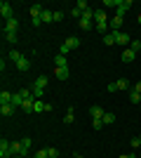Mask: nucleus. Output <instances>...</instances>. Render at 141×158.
I'll return each instance as SVG.
<instances>
[{
	"instance_id": "nucleus-21",
	"label": "nucleus",
	"mask_w": 141,
	"mask_h": 158,
	"mask_svg": "<svg viewBox=\"0 0 141 158\" xmlns=\"http://www.w3.org/2000/svg\"><path fill=\"white\" fill-rule=\"evenodd\" d=\"M24 102H26V99L21 97V92H14V97H12V104L14 106H24Z\"/></svg>"
},
{
	"instance_id": "nucleus-45",
	"label": "nucleus",
	"mask_w": 141,
	"mask_h": 158,
	"mask_svg": "<svg viewBox=\"0 0 141 158\" xmlns=\"http://www.w3.org/2000/svg\"><path fill=\"white\" fill-rule=\"evenodd\" d=\"M17 158H24V156H17Z\"/></svg>"
},
{
	"instance_id": "nucleus-42",
	"label": "nucleus",
	"mask_w": 141,
	"mask_h": 158,
	"mask_svg": "<svg viewBox=\"0 0 141 158\" xmlns=\"http://www.w3.org/2000/svg\"><path fill=\"white\" fill-rule=\"evenodd\" d=\"M118 158H136L134 153H125V156H118Z\"/></svg>"
},
{
	"instance_id": "nucleus-23",
	"label": "nucleus",
	"mask_w": 141,
	"mask_h": 158,
	"mask_svg": "<svg viewBox=\"0 0 141 158\" xmlns=\"http://www.w3.org/2000/svg\"><path fill=\"white\" fill-rule=\"evenodd\" d=\"M7 59H10V61H19V59H21L19 50H10V54H7Z\"/></svg>"
},
{
	"instance_id": "nucleus-44",
	"label": "nucleus",
	"mask_w": 141,
	"mask_h": 158,
	"mask_svg": "<svg viewBox=\"0 0 141 158\" xmlns=\"http://www.w3.org/2000/svg\"><path fill=\"white\" fill-rule=\"evenodd\" d=\"M139 24H141V14H139Z\"/></svg>"
},
{
	"instance_id": "nucleus-11",
	"label": "nucleus",
	"mask_w": 141,
	"mask_h": 158,
	"mask_svg": "<svg viewBox=\"0 0 141 158\" xmlns=\"http://www.w3.org/2000/svg\"><path fill=\"white\" fill-rule=\"evenodd\" d=\"M45 87H47V78H45V76H40V78L33 83V90H40V92H45Z\"/></svg>"
},
{
	"instance_id": "nucleus-46",
	"label": "nucleus",
	"mask_w": 141,
	"mask_h": 158,
	"mask_svg": "<svg viewBox=\"0 0 141 158\" xmlns=\"http://www.w3.org/2000/svg\"><path fill=\"white\" fill-rule=\"evenodd\" d=\"M139 139H141V135H139Z\"/></svg>"
},
{
	"instance_id": "nucleus-15",
	"label": "nucleus",
	"mask_w": 141,
	"mask_h": 158,
	"mask_svg": "<svg viewBox=\"0 0 141 158\" xmlns=\"http://www.w3.org/2000/svg\"><path fill=\"white\" fill-rule=\"evenodd\" d=\"M12 97H14V92L2 90V92H0V104H12Z\"/></svg>"
},
{
	"instance_id": "nucleus-26",
	"label": "nucleus",
	"mask_w": 141,
	"mask_h": 158,
	"mask_svg": "<svg viewBox=\"0 0 141 158\" xmlns=\"http://www.w3.org/2000/svg\"><path fill=\"white\" fill-rule=\"evenodd\" d=\"M118 90H129V80L127 78H120V80H118Z\"/></svg>"
},
{
	"instance_id": "nucleus-43",
	"label": "nucleus",
	"mask_w": 141,
	"mask_h": 158,
	"mask_svg": "<svg viewBox=\"0 0 141 158\" xmlns=\"http://www.w3.org/2000/svg\"><path fill=\"white\" fill-rule=\"evenodd\" d=\"M73 158H85V156H80V153H75V156H73Z\"/></svg>"
},
{
	"instance_id": "nucleus-18",
	"label": "nucleus",
	"mask_w": 141,
	"mask_h": 158,
	"mask_svg": "<svg viewBox=\"0 0 141 158\" xmlns=\"http://www.w3.org/2000/svg\"><path fill=\"white\" fill-rule=\"evenodd\" d=\"M28 12H31V17H33V19H35V17H40V14H42V5H38V2H35V5L28 7Z\"/></svg>"
},
{
	"instance_id": "nucleus-34",
	"label": "nucleus",
	"mask_w": 141,
	"mask_h": 158,
	"mask_svg": "<svg viewBox=\"0 0 141 158\" xmlns=\"http://www.w3.org/2000/svg\"><path fill=\"white\" fill-rule=\"evenodd\" d=\"M132 149H141V139H139V137L132 139Z\"/></svg>"
},
{
	"instance_id": "nucleus-31",
	"label": "nucleus",
	"mask_w": 141,
	"mask_h": 158,
	"mask_svg": "<svg viewBox=\"0 0 141 158\" xmlns=\"http://www.w3.org/2000/svg\"><path fill=\"white\" fill-rule=\"evenodd\" d=\"M5 40L14 45V43H17V33H5Z\"/></svg>"
},
{
	"instance_id": "nucleus-14",
	"label": "nucleus",
	"mask_w": 141,
	"mask_h": 158,
	"mask_svg": "<svg viewBox=\"0 0 141 158\" xmlns=\"http://www.w3.org/2000/svg\"><path fill=\"white\" fill-rule=\"evenodd\" d=\"M108 26H113V31H118V28L122 26V14H115L113 19L108 21Z\"/></svg>"
},
{
	"instance_id": "nucleus-9",
	"label": "nucleus",
	"mask_w": 141,
	"mask_h": 158,
	"mask_svg": "<svg viewBox=\"0 0 141 158\" xmlns=\"http://www.w3.org/2000/svg\"><path fill=\"white\" fill-rule=\"evenodd\" d=\"M14 111H17L14 104H0V113H2V116H12Z\"/></svg>"
},
{
	"instance_id": "nucleus-28",
	"label": "nucleus",
	"mask_w": 141,
	"mask_h": 158,
	"mask_svg": "<svg viewBox=\"0 0 141 158\" xmlns=\"http://www.w3.org/2000/svg\"><path fill=\"white\" fill-rule=\"evenodd\" d=\"M33 158H49V151H47V149H38Z\"/></svg>"
},
{
	"instance_id": "nucleus-2",
	"label": "nucleus",
	"mask_w": 141,
	"mask_h": 158,
	"mask_svg": "<svg viewBox=\"0 0 141 158\" xmlns=\"http://www.w3.org/2000/svg\"><path fill=\"white\" fill-rule=\"evenodd\" d=\"M0 17H2V19H12L14 14H12V5H10V2H5V0H2V2H0Z\"/></svg>"
},
{
	"instance_id": "nucleus-37",
	"label": "nucleus",
	"mask_w": 141,
	"mask_h": 158,
	"mask_svg": "<svg viewBox=\"0 0 141 158\" xmlns=\"http://www.w3.org/2000/svg\"><path fill=\"white\" fill-rule=\"evenodd\" d=\"M47 151H49V158H57V156H59V151H57V149H54V146H49V149H47Z\"/></svg>"
},
{
	"instance_id": "nucleus-33",
	"label": "nucleus",
	"mask_w": 141,
	"mask_h": 158,
	"mask_svg": "<svg viewBox=\"0 0 141 158\" xmlns=\"http://www.w3.org/2000/svg\"><path fill=\"white\" fill-rule=\"evenodd\" d=\"M75 7H80V12H85V10H89V5H87V2H85V0H80V2H78V5H75Z\"/></svg>"
},
{
	"instance_id": "nucleus-4",
	"label": "nucleus",
	"mask_w": 141,
	"mask_h": 158,
	"mask_svg": "<svg viewBox=\"0 0 141 158\" xmlns=\"http://www.w3.org/2000/svg\"><path fill=\"white\" fill-rule=\"evenodd\" d=\"M115 33V43H118V45H129V43H132V38H129L127 33H122V31H113Z\"/></svg>"
},
{
	"instance_id": "nucleus-20",
	"label": "nucleus",
	"mask_w": 141,
	"mask_h": 158,
	"mask_svg": "<svg viewBox=\"0 0 141 158\" xmlns=\"http://www.w3.org/2000/svg\"><path fill=\"white\" fill-rule=\"evenodd\" d=\"M75 120V116H73V106H68V111H66V116H64V123H66V125H71V123H73Z\"/></svg>"
},
{
	"instance_id": "nucleus-3",
	"label": "nucleus",
	"mask_w": 141,
	"mask_h": 158,
	"mask_svg": "<svg viewBox=\"0 0 141 158\" xmlns=\"http://www.w3.org/2000/svg\"><path fill=\"white\" fill-rule=\"evenodd\" d=\"M89 116H92L94 120H104V116H106V111L101 109L99 104H94V106H89Z\"/></svg>"
},
{
	"instance_id": "nucleus-40",
	"label": "nucleus",
	"mask_w": 141,
	"mask_h": 158,
	"mask_svg": "<svg viewBox=\"0 0 141 158\" xmlns=\"http://www.w3.org/2000/svg\"><path fill=\"white\" fill-rule=\"evenodd\" d=\"M68 52H71V50H68V47H66V45H61V50H59V54H64V57H66V54H68Z\"/></svg>"
},
{
	"instance_id": "nucleus-17",
	"label": "nucleus",
	"mask_w": 141,
	"mask_h": 158,
	"mask_svg": "<svg viewBox=\"0 0 141 158\" xmlns=\"http://www.w3.org/2000/svg\"><path fill=\"white\" fill-rule=\"evenodd\" d=\"M40 19H42V24H52V21H54V12H49V10H42Z\"/></svg>"
},
{
	"instance_id": "nucleus-6",
	"label": "nucleus",
	"mask_w": 141,
	"mask_h": 158,
	"mask_svg": "<svg viewBox=\"0 0 141 158\" xmlns=\"http://www.w3.org/2000/svg\"><path fill=\"white\" fill-rule=\"evenodd\" d=\"M115 7H118V14H125L132 7V0H115Z\"/></svg>"
},
{
	"instance_id": "nucleus-25",
	"label": "nucleus",
	"mask_w": 141,
	"mask_h": 158,
	"mask_svg": "<svg viewBox=\"0 0 141 158\" xmlns=\"http://www.w3.org/2000/svg\"><path fill=\"white\" fill-rule=\"evenodd\" d=\"M54 64H57V66H68V64H66V57H64V54H57V57H54Z\"/></svg>"
},
{
	"instance_id": "nucleus-41",
	"label": "nucleus",
	"mask_w": 141,
	"mask_h": 158,
	"mask_svg": "<svg viewBox=\"0 0 141 158\" xmlns=\"http://www.w3.org/2000/svg\"><path fill=\"white\" fill-rule=\"evenodd\" d=\"M132 90H134V92H139V94H141V80H139V83H134V87H132Z\"/></svg>"
},
{
	"instance_id": "nucleus-5",
	"label": "nucleus",
	"mask_w": 141,
	"mask_h": 158,
	"mask_svg": "<svg viewBox=\"0 0 141 158\" xmlns=\"http://www.w3.org/2000/svg\"><path fill=\"white\" fill-rule=\"evenodd\" d=\"M17 28H19V21H17V17H12V19L5 21V33H17Z\"/></svg>"
},
{
	"instance_id": "nucleus-27",
	"label": "nucleus",
	"mask_w": 141,
	"mask_h": 158,
	"mask_svg": "<svg viewBox=\"0 0 141 158\" xmlns=\"http://www.w3.org/2000/svg\"><path fill=\"white\" fill-rule=\"evenodd\" d=\"M129 102H132V104H139V102H141V94L132 90V92H129Z\"/></svg>"
},
{
	"instance_id": "nucleus-16",
	"label": "nucleus",
	"mask_w": 141,
	"mask_h": 158,
	"mask_svg": "<svg viewBox=\"0 0 141 158\" xmlns=\"http://www.w3.org/2000/svg\"><path fill=\"white\" fill-rule=\"evenodd\" d=\"M136 59V52H132V50H125V52H122V61H125V64H129V61H134Z\"/></svg>"
},
{
	"instance_id": "nucleus-13",
	"label": "nucleus",
	"mask_w": 141,
	"mask_h": 158,
	"mask_svg": "<svg viewBox=\"0 0 141 158\" xmlns=\"http://www.w3.org/2000/svg\"><path fill=\"white\" fill-rule=\"evenodd\" d=\"M94 21H96V24H108L106 12H104V10H96V12H94Z\"/></svg>"
},
{
	"instance_id": "nucleus-36",
	"label": "nucleus",
	"mask_w": 141,
	"mask_h": 158,
	"mask_svg": "<svg viewBox=\"0 0 141 158\" xmlns=\"http://www.w3.org/2000/svg\"><path fill=\"white\" fill-rule=\"evenodd\" d=\"M82 17H85V19H94V12H92V10H85V12H82Z\"/></svg>"
},
{
	"instance_id": "nucleus-1",
	"label": "nucleus",
	"mask_w": 141,
	"mask_h": 158,
	"mask_svg": "<svg viewBox=\"0 0 141 158\" xmlns=\"http://www.w3.org/2000/svg\"><path fill=\"white\" fill-rule=\"evenodd\" d=\"M0 158H12V142L0 139Z\"/></svg>"
},
{
	"instance_id": "nucleus-10",
	"label": "nucleus",
	"mask_w": 141,
	"mask_h": 158,
	"mask_svg": "<svg viewBox=\"0 0 141 158\" xmlns=\"http://www.w3.org/2000/svg\"><path fill=\"white\" fill-rule=\"evenodd\" d=\"M17 69H19V71H21V73H26V71H28V69H31V61H28V59H26V57H21V59H19V61H17Z\"/></svg>"
},
{
	"instance_id": "nucleus-35",
	"label": "nucleus",
	"mask_w": 141,
	"mask_h": 158,
	"mask_svg": "<svg viewBox=\"0 0 141 158\" xmlns=\"http://www.w3.org/2000/svg\"><path fill=\"white\" fill-rule=\"evenodd\" d=\"M71 14H73V17H78V19H80V17H82V12H80V7H73V10H71Z\"/></svg>"
},
{
	"instance_id": "nucleus-8",
	"label": "nucleus",
	"mask_w": 141,
	"mask_h": 158,
	"mask_svg": "<svg viewBox=\"0 0 141 158\" xmlns=\"http://www.w3.org/2000/svg\"><path fill=\"white\" fill-rule=\"evenodd\" d=\"M64 45H66L68 50H75V47L80 45V38H78V35H71V38H66V43H64Z\"/></svg>"
},
{
	"instance_id": "nucleus-30",
	"label": "nucleus",
	"mask_w": 141,
	"mask_h": 158,
	"mask_svg": "<svg viewBox=\"0 0 141 158\" xmlns=\"http://www.w3.org/2000/svg\"><path fill=\"white\" fill-rule=\"evenodd\" d=\"M129 50H132V52H139V50H141V43H139V40H132V43H129Z\"/></svg>"
},
{
	"instance_id": "nucleus-22",
	"label": "nucleus",
	"mask_w": 141,
	"mask_h": 158,
	"mask_svg": "<svg viewBox=\"0 0 141 158\" xmlns=\"http://www.w3.org/2000/svg\"><path fill=\"white\" fill-rule=\"evenodd\" d=\"M104 45H115V33H106L104 35Z\"/></svg>"
},
{
	"instance_id": "nucleus-29",
	"label": "nucleus",
	"mask_w": 141,
	"mask_h": 158,
	"mask_svg": "<svg viewBox=\"0 0 141 158\" xmlns=\"http://www.w3.org/2000/svg\"><path fill=\"white\" fill-rule=\"evenodd\" d=\"M94 28H96L99 33H104V35L108 33V24H94Z\"/></svg>"
},
{
	"instance_id": "nucleus-19",
	"label": "nucleus",
	"mask_w": 141,
	"mask_h": 158,
	"mask_svg": "<svg viewBox=\"0 0 141 158\" xmlns=\"http://www.w3.org/2000/svg\"><path fill=\"white\" fill-rule=\"evenodd\" d=\"M80 28H82V31H89V28H94L92 19H85V17H80Z\"/></svg>"
},
{
	"instance_id": "nucleus-7",
	"label": "nucleus",
	"mask_w": 141,
	"mask_h": 158,
	"mask_svg": "<svg viewBox=\"0 0 141 158\" xmlns=\"http://www.w3.org/2000/svg\"><path fill=\"white\" fill-rule=\"evenodd\" d=\"M54 76L59 80H68V66H57V69H54Z\"/></svg>"
},
{
	"instance_id": "nucleus-12",
	"label": "nucleus",
	"mask_w": 141,
	"mask_h": 158,
	"mask_svg": "<svg viewBox=\"0 0 141 158\" xmlns=\"http://www.w3.org/2000/svg\"><path fill=\"white\" fill-rule=\"evenodd\" d=\"M31 144H33V139H28V137L21 139V149H24V151H21V156H24V158L28 156V149H31Z\"/></svg>"
},
{
	"instance_id": "nucleus-38",
	"label": "nucleus",
	"mask_w": 141,
	"mask_h": 158,
	"mask_svg": "<svg viewBox=\"0 0 141 158\" xmlns=\"http://www.w3.org/2000/svg\"><path fill=\"white\" fill-rule=\"evenodd\" d=\"M108 92H118V83H108Z\"/></svg>"
},
{
	"instance_id": "nucleus-24",
	"label": "nucleus",
	"mask_w": 141,
	"mask_h": 158,
	"mask_svg": "<svg viewBox=\"0 0 141 158\" xmlns=\"http://www.w3.org/2000/svg\"><path fill=\"white\" fill-rule=\"evenodd\" d=\"M111 123H115V113L106 111V116H104V125H111Z\"/></svg>"
},
{
	"instance_id": "nucleus-39",
	"label": "nucleus",
	"mask_w": 141,
	"mask_h": 158,
	"mask_svg": "<svg viewBox=\"0 0 141 158\" xmlns=\"http://www.w3.org/2000/svg\"><path fill=\"white\" fill-rule=\"evenodd\" d=\"M64 19V12H54V21H61Z\"/></svg>"
},
{
	"instance_id": "nucleus-32",
	"label": "nucleus",
	"mask_w": 141,
	"mask_h": 158,
	"mask_svg": "<svg viewBox=\"0 0 141 158\" xmlns=\"http://www.w3.org/2000/svg\"><path fill=\"white\" fill-rule=\"evenodd\" d=\"M92 127L94 130H101V127H104V120H92Z\"/></svg>"
}]
</instances>
